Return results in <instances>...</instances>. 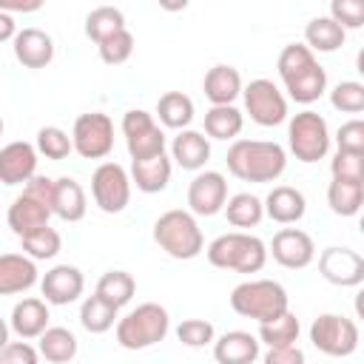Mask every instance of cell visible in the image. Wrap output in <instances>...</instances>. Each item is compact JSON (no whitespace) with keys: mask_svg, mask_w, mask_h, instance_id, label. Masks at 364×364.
<instances>
[{"mask_svg":"<svg viewBox=\"0 0 364 364\" xmlns=\"http://www.w3.org/2000/svg\"><path fill=\"white\" fill-rule=\"evenodd\" d=\"M276 68H279V77H282L290 100H296L301 105L316 102L327 91V71L318 65L316 54L304 43L284 46L276 60Z\"/></svg>","mask_w":364,"mask_h":364,"instance_id":"obj_1","label":"cell"},{"mask_svg":"<svg viewBox=\"0 0 364 364\" xmlns=\"http://www.w3.org/2000/svg\"><path fill=\"white\" fill-rule=\"evenodd\" d=\"M225 162L242 182H276L287 168V154L270 139H236L228 148Z\"/></svg>","mask_w":364,"mask_h":364,"instance_id":"obj_2","label":"cell"},{"mask_svg":"<svg viewBox=\"0 0 364 364\" xmlns=\"http://www.w3.org/2000/svg\"><path fill=\"white\" fill-rule=\"evenodd\" d=\"M208 262L219 270H233V273H259L267 262V245L259 236H250L245 230L222 233L216 236L208 250Z\"/></svg>","mask_w":364,"mask_h":364,"instance_id":"obj_3","label":"cell"},{"mask_svg":"<svg viewBox=\"0 0 364 364\" xmlns=\"http://www.w3.org/2000/svg\"><path fill=\"white\" fill-rule=\"evenodd\" d=\"M230 307H233V313L264 324L290 310V296L273 279H250V282H242L233 287Z\"/></svg>","mask_w":364,"mask_h":364,"instance_id":"obj_4","label":"cell"},{"mask_svg":"<svg viewBox=\"0 0 364 364\" xmlns=\"http://www.w3.org/2000/svg\"><path fill=\"white\" fill-rule=\"evenodd\" d=\"M154 242L171 256V259H196L205 250V236L188 210H165L154 222Z\"/></svg>","mask_w":364,"mask_h":364,"instance_id":"obj_5","label":"cell"},{"mask_svg":"<svg viewBox=\"0 0 364 364\" xmlns=\"http://www.w3.org/2000/svg\"><path fill=\"white\" fill-rule=\"evenodd\" d=\"M171 330V316L162 304L145 301L117 321V344L125 350H148L159 344Z\"/></svg>","mask_w":364,"mask_h":364,"instance_id":"obj_6","label":"cell"},{"mask_svg":"<svg viewBox=\"0 0 364 364\" xmlns=\"http://www.w3.org/2000/svg\"><path fill=\"white\" fill-rule=\"evenodd\" d=\"M287 142H290V154L299 162H318L330 151V128L321 114L301 111L287 125Z\"/></svg>","mask_w":364,"mask_h":364,"instance_id":"obj_7","label":"cell"},{"mask_svg":"<svg viewBox=\"0 0 364 364\" xmlns=\"http://www.w3.org/2000/svg\"><path fill=\"white\" fill-rule=\"evenodd\" d=\"M310 341L318 353L333 355V358H344V355L355 353V347H358V327L347 316L321 313L310 324Z\"/></svg>","mask_w":364,"mask_h":364,"instance_id":"obj_8","label":"cell"},{"mask_svg":"<svg viewBox=\"0 0 364 364\" xmlns=\"http://www.w3.org/2000/svg\"><path fill=\"white\" fill-rule=\"evenodd\" d=\"M122 136L131 159H151L165 154V134L154 119V114L142 108H131L122 114Z\"/></svg>","mask_w":364,"mask_h":364,"instance_id":"obj_9","label":"cell"},{"mask_svg":"<svg viewBox=\"0 0 364 364\" xmlns=\"http://www.w3.org/2000/svg\"><path fill=\"white\" fill-rule=\"evenodd\" d=\"M242 97H245V111L250 114V119L256 125L273 128L287 119V100L273 80H264V77L250 80L245 85Z\"/></svg>","mask_w":364,"mask_h":364,"instance_id":"obj_10","label":"cell"},{"mask_svg":"<svg viewBox=\"0 0 364 364\" xmlns=\"http://www.w3.org/2000/svg\"><path fill=\"white\" fill-rule=\"evenodd\" d=\"M71 139H74V151L82 159H102L111 154L114 148V122L108 114L102 111H91V114H80L74 119L71 128Z\"/></svg>","mask_w":364,"mask_h":364,"instance_id":"obj_11","label":"cell"},{"mask_svg":"<svg viewBox=\"0 0 364 364\" xmlns=\"http://www.w3.org/2000/svg\"><path fill=\"white\" fill-rule=\"evenodd\" d=\"M91 196L102 213H122L131 202V176L119 162H102L91 176Z\"/></svg>","mask_w":364,"mask_h":364,"instance_id":"obj_12","label":"cell"},{"mask_svg":"<svg viewBox=\"0 0 364 364\" xmlns=\"http://www.w3.org/2000/svg\"><path fill=\"white\" fill-rule=\"evenodd\" d=\"M318 273L336 287H358L364 282V256L353 247L330 245L318 253Z\"/></svg>","mask_w":364,"mask_h":364,"instance_id":"obj_13","label":"cell"},{"mask_svg":"<svg viewBox=\"0 0 364 364\" xmlns=\"http://www.w3.org/2000/svg\"><path fill=\"white\" fill-rule=\"evenodd\" d=\"M228 205V179L219 171H202L188 185V208L196 216H216Z\"/></svg>","mask_w":364,"mask_h":364,"instance_id":"obj_14","label":"cell"},{"mask_svg":"<svg viewBox=\"0 0 364 364\" xmlns=\"http://www.w3.org/2000/svg\"><path fill=\"white\" fill-rule=\"evenodd\" d=\"M270 253L273 259L287 267V270H301L307 264H313L316 259V245L310 239V233L299 230V228H282L273 242H270Z\"/></svg>","mask_w":364,"mask_h":364,"instance_id":"obj_15","label":"cell"},{"mask_svg":"<svg viewBox=\"0 0 364 364\" xmlns=\"http://www.w3.org/2000/svg\"><path fill=\"white\" fill-rule=\"evenodd\" d=\"M37 145L31 142H9L0 151V182L20 185L37 176Z\"/></svg>","mask_w":364,"mask_h":364,"instance_id":"obj_16","label":"cell"},{"mask_svg":"<svg viewBox=\"0 0 364 364\" xmlns=\"http://www.w3.org/2000/svg\"><path fill=\"white\" fill-rule=\"evenodd\" d=\"M82 287H85V279H82L80 267H74V264H57L40 282V290H43L46 301L60 304V307L77 301L82 296Z\"/></svg>","mask_w":364,"mask_h":364,"instance_id":"obj_17","label":"cell"},{"mask_svg":"<svg viewBox=\"0 0 364 364\" xmlns=\"http://www.w3.org/2000/svg\"><path fill=\"white\" fill-rule=\"evenodd\" d=\"M17 63H23L26 68H46L54 60V40L43 31V28H20V34L11 43Z\"/></svg>","mask_w":364,"mask_h":364,"instance_id":"obj_18","label":"cell"},{"mask_svg":"<svg viewBox=\"0 0 364 364\" xmlns=\"http://www.w3.org/2000/svg\"><path fill=\"white\" fill-rule=\"evenodd\" d=\"M171 156L179 168L185 171H202L205 162L210 159V139L202 134V131H193V128H185L173 136L171 142Z\"/></svg>","mask_w":364,"mask_h":364,"instance_id":"obj_19","label":"cell"},{"mask_svg":"<svg viewBox=\"0 0 364 364\" xmlns=\"http://www.w3.org/2000/svg\"><path fill=\"white\" fill-rule=\"evenodd\" d=\"M51 213H54V210H51L48 205H43V202H37V199L20 193V196L9 205L6 219H9V228L23 239V236H28V233L46 228L48 219H51Z\"/></svg>","mask_w":364,"mask_h":364,"instance_id":"obj_20","label":"cell"},{"mask_svg":"<svg viewBox=\"0 0 364 364\" xmlns=\"http://www.w3.org/2000/svg\"><path fill=\"white\" fill-rule=\"evenodd\" d=\"M37 284V264L31 256L3 253L0 256V293L14 296Z\"/></svg>","mask_w":364,"mask_h":364,"instance_id":"obj_21","label":"cell"},{"mask_svg":"<svg viewBox=\"0 0 364 364\" xmlns=\"http://www.w3.org/2000/svg\"><path fill=\"white\" fill-rule=\"evenodd\" d=\"M11 333L20 338H40L48 330V301L43 299H23L11 307Z\"/></svg>","mask_w":364,"mask_h":364,"instance_id":"obj_22","label":"cell"},{"mask_svg":"<svg viewBox=\"0 0 364 364\" xmlns=\"http://www.w3.org/2000/svg\"><path fill=\"white\" fill-rule=\"evenodd\" d=\"M216 364H253L259 358V338L245 330H230L213 341Z\"/></svg>","mask_w":364,"mask_h":364,"instance_id":"obj_23","label":"cell"},{"mask_svg":"<svg viewBox=\"0 0 364 364\" xmlns=\"http://www.w3.org/2000/svg\"><path fill=\"white\" fill-rule=\"evenodd\" d=\"M307 210V199L301 191L290 185H276L264 199V213L279 225H296Z\"/></svg>","mask_w":364,"mask_h":364,"instance_id":"obj_24","label":"cell"},{"mask_svg":"<svg viewBox=\"0 0 364 364\" xmlns=\"http://www.w3.org/2000/svg\"><path fill=\"white\" fill-rule=\"evenodd\" d=\"M202 88H205V97H208L213 105H233V100L245 91V88H242V74H239L233 65H225V63L213 65V68L205 74Z\"/></svg>","mask_w":364,"mask_h":364,"instance_id":"obj_25","label":"cell"},{"mask_svg":"<svg viewBox=\"0 0 364 364\" xmlns=\"http://www.w3.org/2000/svg\"><path fill=\"white\" fill-rule=\"evenodd\" d=\"M131 182L142 193H159L171 182V159L165 154L151 159H131Z\"/></svg>","mask_w":364,"mask_h":364,"instance_id":"obj_26","label":"cell"},{"mask_svg":"<svg viewBox=\"0 0 364 364\" xmlns=\"http://www.w3.org/2000/svg\"><path fill=\"white\" fill-rule=\"evenodd\" d=\"M85 208L88 202H85L82 185L71 176H60L54 188V205H51L54 216H60L63 222H80L85 216Z\"/></svg>","mask_w":364,"mask_h":364,"instance_id":"obj_27","label":"cell"},{"mask_svg":"<svg viewBox=\"0 0 364 364\" xmlns=\"http://www.w3.org/2000/svg\"><path fill=\"white\" fill-rule=\"evenodd\" d=\"M344 37L347 31L327 14V17H313L307 26H304V46L310 51H321V54H330L336 48L344 46Z\"/></svg>","mask_w":364,"mask_h":364,"instance_id":"obj_28","label":"cell"},{"mask_svg":"<svg viewBox=\"0 0 364 364\" xmlns=\"http://www.w3.org/2000/svg\"><path fill=\"white\" fill-rule=\"evenodd\" d=\"M156 117L165 128L185 131L193 122V100L182 91H165L156 100Z\"/></svg>","mask_w":364,"mask_h":364,"instance_id":"obj_29","label":"cell"},{"mask_svg":"<svg viewBox=\"0 0 364 364\" xmlns=\"http://www.w3.org/2000/svg\"><path fill=\"white\" fill-rule=\"evenodd\" d=\"M37 350L48 364H68L77 355V338L65 327H48L37 338Z\"/></svg>","mask_w":364,"mask_h":364,"instance_id":"obj_30","label":"cell"},{"mask_svg":"<svg viewBox=\"0 0 364 364\" xmlns=\"http://www.w3.org/2000/svg\"><path fill=\"white\" fill-rule=\"evenodd\" d=\"M327 205L338 216H355L364 208V185L350 179H333L327 185Z\"/></svg>","mask_w":364,"mask_h":364,"instance_id":"obj_31","label":"cell"},{"mask_svg":"<svg viewBox=\"0 0 364 364\" xmlns=\"http://www.w3.org/2000/svg\"><path fill=\"white\" fill-rule=\"evenodd\" d=\"M245 117L233 105H210L205 114V134L208 139H236L242 134Z\"/></svg>","mask_w":364,"mask_h":364,"instance_id":"obj_32","label":"cell"},{"mask_svg":"<svg viewBox=\"0 0 364 364\" xmlns=\"http://www.w3.org/2000/svg\"><path fill=\"white\" fill-rule=\"evenodd\" d=\"M94 293H97L102 301H108L111 307L119 310V307H125V304L134 299V293H136V282H134V276L125 273V270H108V273L100 276Z\"/></svg>","mask_w":364,"mask_h":364,"instance_id":"obj_33","label":"cell"},{"mask_svg":"<svg viewBox=\"0 0 364 364\" xmlns=\"http://www.w3.org/2000/svg\"><path fill=\"white\" fill-rule=\"evenodd\" d=\"M122 28H125V14L114 6H97L85 17V37L94 40L97 46L105 43L108 37H114Z\"/></svg>","mask_w":364,"mask_h":364,"instance_id":"obj_34","label":"cell"},{"mask_svg":"<svg viewBox=\"0 0 364 364\" xmlns=\"http://www.w3.org/2000/svg\"><path fill=\"white\" fill-rule=\"evenodd\" d=\"M225 216L233 228H256L264 216V202L253 193H236L225 205Z\"/></svg>","mask_w":364,"mask_h":364,"instance_id":"obj_35","label":"cell"},{"mask_svg":"<svg viewBox=\"0 0 364 364\" xmlns=\"http://www.w3.org/2000/svg\"><path fill=\"white\" fill-rule=\"evenodd\" d=\"M117 313H119L117 307H111L108 301H102V299L94 293V296H88V299L82 301V307H80V324H82L88 333L100 336V333H108V330L114 327Z\"/></svg>","mask_w":364,"mask_h":364,"instance_id":"obj_36","label":"cell"},{"mask_svg":"<svg viewBox=\"0 0 364 364\" xmlns=\"http://www.w3.org/2000/svg\"><path fill=\"white\" fill-rule=\"evenodd\" d=\"M259 338H262L267 347H290V344L299 341V318L287 310V313H282L279 318L259 324Z\"/></svg>","mask_w":364,"mask_h":364,"instance_id":"obj_37","label":"cell"},{"mask_svg":"<svg viewBox=\"0 0 364 364\" xmlns=\"http://www.w3.org/2000/svg\"><path fill=\"white\" fill-rule=\"evenodd\" d=\"M20 242H23L26 256H31L34 262H37V259H54V256L60 253V247H63L60 233H57L54 228H48V225L40 228V230H34V233H28V236H23Z\"/></svg>","mask_w":364,"mask_h":364,"instance_id":"obj_38","label":"cell"},{"mask_svg":"<svg viewBox=\"0 0 364 364\" xmlns=\"http://www.w3.org/2000/svg\"><path fill=\"white\" fill-rule=\"evenodd\" d=\"M37 151L46 156V159H65L71 151H74V139L57 128V125H46L37 131Z\"/></svg>","mask_w":364,"mask_h":364,"instance_id":"obj_39","label":"cell"},{"mask_svg":"<svg viewBox=\"0 0 364 364\" xmlns=\"http://www.w3.org/2000/svg\"><path fill=\"white\" fill-rule=\"evenodd\" d=\"M330 105L344 114H361L364 111V82L344 80L330 91Z\"/></svg>","mask_w":364,"mask_h":364,"instance_id":"obj_40","label":"cell"},{"mask_svg":"<svg viewBox=\"0 0 364 364\" xmlns=\"http://www.w3.org/2000/svg\"><path fill=\"white\" fill-rule=\"evenodd\" d=\"M97 48H100V60L105 65H119L134 54V34L128 28H122L114 37H108L105 43H100Z\"/></svg>","mask_w":364,"mask_h":364,"instance_id":"obj_41","label":"cell"},{"mask_svg":"<svg viewBox=\"0 0 364 364\" xmlns=\"http://www.w3.org/2000/svg\"><path fill=\"white\" fill-rule=\"evenodd\" d=\"M330 171H333V179H350L364 185V154L336 151V156L330 159Z\"/></svg>","mask_w":364,"mask_h":364,"instance_id":"obj_42","label":"cell"},{"mask_svg":"<svg viewBox=\"0 0 364 364\" xmlns=\"http://www.w3.org/2000/svg\"><path fill=\"white\" fill-rule=\"evenodd\" d=\"M213 324L205 321V318H185L179 327H176V338L185 344V347H205L213 341Z\"/></svg>","mask_w":364,"mask_h":364,"instance_id":"obj_43","label":"cell"},{"mask_svg":"<svg viewBox=\"0 0 364 364\" xmlns=\"http://www.w3.org/2000/svg\"><path fill=\"white\" fill-rule=\"evenodd\" d=\"M330 17L347 31V28H361L364 26V0H333L330 3Z\"/></svg>","mask_w":364,"mask_h":364,"instance_id":"obj_44","label":"cell"},{"mask_svg":"<svg viewBox=\"0 0 364 364\" xmlns=\"http://www.w3.org/2000/svg\"><path fill=\"white\" fill-rule=\"evenodd\" d=\"M336 142L338 151H353V154H364V119H347L338 131H336Z\"/></svg>","mask_w":364,"mask_h":364,"instance_id":"obj_45","label":"cell"},{"mask_svg":"<svg viewBox=\"0 0 364 364\" xmlns=\"http://www.w3.org/2000/svg\"><path fill=\"white\" fill-rule=\"evenodd\" d=\"M0 364H40V350L28 341H9L0 353Z\"/></svg>","mask_w":364,"mask_h":364,"instance_id":"obj_46","label":"cell"},{"mask_svg":"<svg viewBox=\"0 0 364 364\" xmlns=\"http://www.w3.org/2000/svg\"><path fill=\"white\" fill-rule=\"evenodd\" d=\"M54 188H57V179H48V176H40V173H37L34 179H28V182H26L23 193L51 208V205H54Z\"/></svg>","mask_w":364,"mask_h":364,"instance_id":"obj_47","label":"cell"},{"mask_svg":"<svg viewBox=\"0 0 364 364\" xmlns=\"http://www.w3.org/2000/svg\"><path fill=\"white\" fill-rule=\"evenodd\" d=\"M264 364H304V353L290 344V347H267Z\"/></svg>","mask_w":364,"mask_h":364,"instance_id":"obj_48","label":"cell"},{"mask_svg":"<svg viewBox=\"0 0 364 364\" xmlns=\"http://www.w3.org/2000/svg\"><path fill=\"white\" fill-rule=\"evenodd\" d=\"M17 34H20V31L14 28L11 14L0 9V40H3V43H14V37H17Z\"/></svg>","mask_w":364,"mask_h":364,"instance_id":"obj_49","label":"cell"},{"mask_svg":"<svg viewBox=\"0 0 364 364\" xmlns=\"http://www.w3.org/2000/svg\"><path fill=\"white\" fill-rule=\"evenodd\" d=\"M353 307H355V316L364 321V287L355 293V301H353Z\"/></svg>","mask_w":364,"mask_h":364,"instance_id":"obj_50","label":"cell"},{"mask_svg":"<svg viewBox=\"0 0 364 364\" xmlns=\"http://www.w3.org/2000/svg\"><path fill=\"white\" fill-rule=\"evenodd\" d=\"M355 68H358V74L364 77V46H361V51H358V57H355Z\"/></svg>","mask_w":364,"mask_h":364,"instance_id":"obj_51","label":"cell"},{"mask_svg":"<svg viewBox=\"0 0 364 364\" xmlns=\"http://www.w3.org/2000/svg\"><path fill=\"white\" fill-rule=\"evenodd\" d=\"M358 230H361V236H364V213H361V222H358Z\"/></svg>","mask_w":364,"mask_h":364,"instance_id":"obj_52","label":"cell"}]
</instances>
